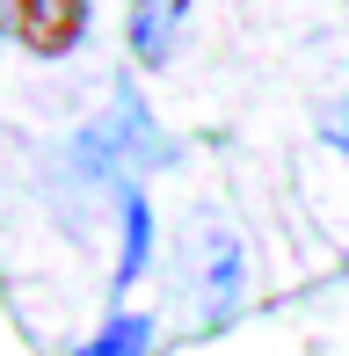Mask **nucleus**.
<instances>
[{
	"mask_svg": "<svg viewBox=\"0 0 349 356\" xmlns=\"http://www.w3.org/2000/svg\"><path fill=\"white\" fill-rule=\"evenodd\" d=\"M66 168L95 189H131L146 168H168V138L153 124V109L138 102L131 88H117L102 102V117H88L66 145Z\"/></svg>",
	"mask_w": 349,
	"mask_h": 356,
	"instance_id": "1",
	"label": "nucleus"
},
{
	"mask_svg": "<svg viewBox=\"0 0 349 356\" xmlns=\"http://www.w3.org/2000/svg\"><path fill=\"white\" fill-rule=\"evenodd\" d=\"M197 305L211 327L247 305V248L233 225H204V240H197Z\"/></svg>",
	"mask_w": 349,
	"mask_h": 356,
	"instance_id": "2",
	"label": "nucleus"
},
{
	"mask_svg": "<svg viewBox=\"0 0 349 356\" xmlns=\"http://www.w3.org/2000/svg\"><path fill=\"white\" fill-rule=\"evenodd\" d=\"M88 37V0H15V44L37 58H66Z\"/></svg>",
	"mask_w": 349,
	"mask_h": 356,
	"instance_id": "3",
	"label": "nucleus"
},
{
	"mask_svg": "<svg viewBox=\"0 0 349 356\" xmlns=\"http://www.w3.org/2000/svg\"><path fill=\"white\" fill-rule=\"evenodd\" d=\"M182 22H189V0H131L124 15V37H131V58L146 73L174 66V44H182Z\"/></svg>",
	"mask_w": 349,
	"mask_h": 356,
	"instance_id": "4",
	"label": "nucleus"
},
{
	"mask_svg": "<svg viewBox=\"0 0 349 356\" xmlns=\"http://www.w3.org/2000/svg\"><path fill=\"white\" fill-rule=\"evenodd\" d=\"M117 211H124V248H117V269H109V305H124V291H131L138 277H146L153 262V204L146 189H117Z\"/></svg>",
	"mask_w": 349,
	"mask_h": 356,
	"instance_id": "5",
	"label": "nucleus"
},
{
	"mask_svg": "<svg viewBox=\"0 0 349 356\" xmlns=\"http://www.w3.org/2000/svg\"><path fill=\"white\" fill-rule=\"evenodd\" d=\"M73 356H153V313L109 305V313H102V327H95Z\"/></svg>",
	"mask_w": 349,
	"mask_h": 356,
	"instance_id": "6",
	"label": "nucleus"
},
{
	"mask_svg": "<svg viewBox=\"0 0 349 356\" xmlns=\"http://www.w3.org/2000/svg\"><path fill=\"white\" fill-rule=\"evenodd\" d=\"M320 138H327V153L349 168V95H335V102H320Z\"/></svg>",
	"mask_w": 349,
	"mask_h": 356,
	"instance_id": "7",
	"label": "nucleus"
},
{
	"mask_svg": "<svg viewBox=\"0 0 349 356\" xmlns=\"http://www.w3.org/2000/svg\"><path fill=\"white\" fill-rule=\"evenodd\" d=\"M0 37H15V0H0Z\"/></svg>",
	"mask_w": 349,
	"mask_h": 356,
	"instance_id": "8",
	"label": "nucleus"
}]
</instances>
